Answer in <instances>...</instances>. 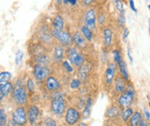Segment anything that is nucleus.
Returning a JSON list of instances; mask_svg holds the SVG:
<instances>
[{"label":"nucleus","instance_id":"obj_36","mask_svg":"<svg viewBox=\"0 0 150 126\" xmlns=\"http://www.w3.org/2000/svg\"><path fill=\"white\" fill-rule=\"evenodd\" d=\"M6 124V114L3 110H0V126Z\"/></svg>","mask_w":150,"mask_h":126},{"label":"nucleus","instance_id":"obj_15","mask_svg":"<svg viewBox=\"0 0 150 126\" xmlns=\"http://www.w3.org/2000/svg\"><path fill=\"white\" fill-rule=\"evenodd\" d=\"M12 90H13V86L11 83L6 82L0 84V96H2L3 98L8 96Z\"/></svg>","mask_w":150,"mask_h":126},{"label":"nucleus","instance_id":"obj_27","mask_svg":"<svg viewBox=\"0 0 150 126\" xmlns=\"http://www.w3.org/2000/svg\"><path fill=\"white\" fill-rule=\"evenodd\" d=\"M132 114H133V110L131 108H127L122 112V119L123 121H127L132 116Z\"/></svg>","mask_w":150,"mask_h":126},{"label":"nucleus","instance_id":"obj_31","mask_svg":"<svg viewBox=\"0 0 150 126\" xmlns=\"http://www.w3.org/2000/svg\"><path fill=\"white\" fill-rule=\"evenodd\" d=\"M22 59H23V52H22V51L18 50V52L16 54V60H15L16 64H18V65L21 64L22 62Z\"/></svg>","mask_w":150,"mask_h":126},{"label":"nucleus","instance_id":"obj_42","mask_svg":"<svg viewBox=\"0 0 150 126\" xmlns=\"http://www.w3.org/2000/svg\"><path fill=\"white\" fill-rule=\"evenodd\" d=\"M144 112H145V115H146V118L147 119V120L150 122V113H149V111L146 110V109H145L144 110Z\"/></svg>","mask_w":150,"mask_h":126},{"label":"nucleus","instance_id":"obj_38","mask_svg":"<svg viewBox=\"0 0 150 126\" xmlns=\"http://www.w3.org/2000/svg\"><path fill=\"white\" fill-rule=\"evenodd\" d=\"M45 125H46V126H56V123H55V122L53 120V119L48 118L46 120V122H45Z\"/></svg>","mask_w":150,"mask_h":126},{"label":"nucleus","instance_id":"obj_43","mask_svg":"<svg viewBox=\"0 0 150 126\" xmlns=\"http://www.w3.org/2000/svg\"><path fill=\"white\" fill-rule=\"evenodd\" d=\"M127 55H128V57H129V60H130V62L133 63V58H132V55H131V51H130V48L128 49Z\"/></svg>","mask_w":150,"mask_h":126},{"label":"nucleus","instance_id":"obj_23","mask_svg":"<svg viewBox=\"0 0 150 126\" xmlns=\"http://www.w3.org/2000/svg\"><path fill=\"white\" fill-rule=\"evenodd\" d=\"M140 122H141V114L139 112H134V114H132L131 121H130L131 126H137Z\"/></svg>","mask_w":150,"mask_h":126},{"label":"nucleus","instance_id":"obj_6","mask_svg":"<svg viewBox=\"0 0 150 126\" xmlns=\"http://www.w3.org/2000/svg\"><path fill=\"white\" fill-rule=\"evenodd\" d=\"M96 12L95 9L93 8H89L86 11L84 16V25L88 27L89 30H95L96 28Z\"/></svg>","mask_w":150,"mask_h":126},{"label":"nucleus","instance_id":"obj_44","mask_svg":"<svg viewBox=\"0 0 150 126\" xmlns=\"http://www.w3.org/2000/svg\"><path fill=\"white\" fill-rule=\"evenodd\" d=\"M8 126H18L14 121H13V120H11L9 122H8Z\"/></svg>","mask_w":150,"mask_h":126},{"label":"nucleus","instance_id":"obj_30","mask_svg":"<svg viewBox=\"0 0 150 126\" xmlns=\"http://www.w3.org/2000/svg\"><path fill=\"white\" fill-rule=\"evenodd\" d=\"M118 25L120 27H123L125 25V12H121L118 17Z\"/></svg>","mask_w":150,"mask_h":126},{"label":"nucleus","instance_id":"obj_10","mask_svg":"<svg viewBox=\"0 0 150 126\" xmlns=\"http://www.w3.org/2000/svg\"><path fill=\"white\" fill-rule=\"evenodd\" d=\"M60 87H61L60 82L58 81V79H56L54 76H49L47 77L46 80H45V88H47L48 91H51V92L57 91L60 88Z\"/></svg>","mask_w":150,"mask_h":126},{"label":"nucleus","instance_id":"obj_34","mask_svg":"<svg viewBox=\"0 0 150 126\" xmlns=\"http://www.w3.org/2000/svg\"><path fill=\"white\" fill-rule=\"evenodd\" d=\"M27 88L29 89L30 92H34L35 90V85L32 79H28L27 81Z\"/></svg>","mask_w":150,"mask_h":126},{"label":"nucleus","instance_id":"obj_5","mask_svg":"<svg viewBox=\"0 0 150 126\" xmlns=\"http://www.w3.org/2000/svg\"><path fill=\"white\" fill-rule=\"evenodd\" d=\"M51 109L54 114H62L64 111V109H66V101H64V98L60 95L54 96L51 103Z\"/></svg>","mask_w":150,"mask_h":126},{"label":"nucleus","instance_id":"obj_48","mask_svg":"<svg viewBox=\"0 0 150 126\" xmlns=\"http://www.w3.org/2000/svg\"><path fill=\"white\" fill-rule=\"evenodd\" d=\"M2 99H3V97H2V96H0V101H1Z\"/></svg>","mask_w":150,"mask_h":126},{"label":"nucleus","instance_id":"obj_54","mask_svg":"<svg viewBox=\"0 0 150 126\" xmlns=\"http://www.w3.org/2000/svg\"><path fill=\"white\" fill-rule=\"evenodd\" d=\"M146 1H147V0H146Z\"/></svg>","mask_w":150,"mask_h":126},{"label":"nucleus","instance_id":"obj_11","mask_svg":"<svg viewBox=\"0 0 150 126\" xmlns=\"http://www.w3.org/2000/svg\"><path fill=\"white\" fill-rule=\"evenodd\" d=\"M116 73V66L113 63H110L105 72V81L108 85H110L113 82V79L115 77Z\"/></svg>","mask_w":150,"mask_h":126},{"label":"nucleus","instance_id":"obj_26","mask_svg":"<svg viewBox=\"0 0 150 126\" xmlns=\"http://www.w3.org/2000/svg\"><path fill=\"white\" fill-rule=\"evenodd\" d=\"M84 63H85V58H84L83 55H81L80 52H79V55H78L76 56V58L75 59V62H74L73 65H75V66H76V67L79 68Z\"/></svg>","mask_w":150,"mask_h":126},{"label":"nucleus","instance_id":"obj_1","mask_svg":"<svg viewBox=\"0 0 150 126\" xmlns=\"http://www.w3.org/2000/svg\"><path fill=\"white\" fill-rule=\"evenodd\" d=\"M51 33H52V35H53L54 39L57 40L63 47L68 48L72 45V43H73L72 33H71L69 30H64V29L62 30H58L52 28Z\"/></svg>","mask_w":150,"mask_h":126},{"label":"nucleus","instance_id":"obj_20","mask_svg":"<svg viewBox=\"0 0 150 126\" xmlns=\"http://www.w3.org/2000/svg\"><path fill=\"white\" fill-rule=\"evenodd\" d=\"M80 32L82 33V35L85 37V39L87 40V41H91L93 38V33H92V30H89L88 27H86L85 25L81 26L80 28Z\"/></svg>","mask_w":150,"mask_h":126},{"label":"nucleus","instance_id":"obj_50","mask_svg":"<svg viewBox=\"0 0 150 126\" xmlns=\"http://www.w3.org/2000/svg\"><path fill=\"white\" fill-rule=\"evenodd\" d=\"M112 1H113V2H115V1H116V0H112Z\"/></svg>","mask_w":150,"mask_h":126},{"label":"nucleus","instance_id":"obj_33","mask_svg":"<svg viewBox=\"0 0 150 126\" xmlns=\"http://www.w3.org/2000/svg\"><path fill=\"white\" fill-rule=\"evenodd\" d=\"M62 64H63V67H64V69L66 70L67 73H72L73 72V67L71 66V64L67 62V61H64L63 63H62Z\"/></svg>","mask_w":150,"mask_h":126},{"label":"nucleus","instance_id":"obj_35","mask_svg":"<svg viewBox=\"0 0 150 126\" xmlns=\"http://www.w3.org/2000/svg\"><path fill=\"white\" fill-rule=\"evenodd\" d=\"M96 21L100 25L104 24V22H105V16H104L103 13H100V14L98 15V17L96 18Z\"/></svg>","mask_w":150,"mask_h":126},{"label":"nucleus","instance_id":"obj_4","mask_svg":"<svg viewBox=\"0 0 150 126\" xmlns=\"http://www.w3.org/2000/svg\"><path fill=\"white\" fill-rule=\"evenodd\" d=\"M134 98V91L132 88H125V90L122 92L121 97L119 98V104L122 108H128L132 104Z\"/></svg>","mask_w":150,"mask_h":126},{"label":"nucleus","instance_id":"obj_3","mask_svg":"<svg viewBox=\"0 0 150 126\" xmlns=\"http://www.w3.org/2000/svg\"><path fill=\"white\" fill-rule=\"evenodd\" d=\"M51 70L46 64H37L34 66L33 69V75L37 81L43 82L47 79V77L50 76Z\"/></svg>","mask_w":150,"mask_h":126},{"label":"nucleus","instance_id":"obj_37","mask_svg":"<svg viewBox=\"0 0 150 126\" xmlns=\"http://www.w3.org/2000/svg\"><path fill=\"white\" fill-rule=\"evenodd\" d=\"M81 3L83 6H88L90 5H92L93 3H95L97 0H80Z\"/></svg>","mask_w":150,"mask_h":126},{"label":"nucleus","instance_id":"obj_12","mask_svg":"<svg viewBox=\"0 0 150 126\" xmlns=\"http://www.w3.org/2000/svg\"><path fill=\"white\" fill-rule=\"evenodd\" d=\"M52 24H53V28L58 30H62L64 29V25H66V21L62 15L56 14L54 16L53 21H52Z\"/></svg>","mask_w":150,"mask_h":126},{"label":"nucleus","instance_id":"obj_17","mask_svg":"<svg viewBox=\"0 0 150 126\" xmlns=\"http://www.w3.org/2000/svg\"><path fill=\"white\" fill-rule=\"evenodd\" d=\"M115 90L117 93H122L125 90V83L121 76L115 79Z\"/></svg>","mask_w":150,"mask_h":126},{"label":"nucleus","instance_id":"obj_22","mask_svg":"<svg viewBox=\"0 0 150 126\" xmlns=\"http://www.w3.org/2000/svg\"><path fill=\"white\" fill-rule=\"evenodd\" d=\"M119 114H120V110H119V108L115 107V106H112V107L109 108L107 110V116L110 118H116Z\"/></svg>","mask_w":150,"mask_h":126},{"label":"nucleus","instance_id":"obj_45","mask_svg":"<svg viewBox=\"0 0 150 126\" xmlns=\"http://www.w3.org/2000/svg\"><path fill=\"white\" fill-rule=\"evenodd\" d=\"M139 126H147V125H146V123L144 121H141V122H139Z\"/></svg>","mask_w":150,"mask_h":126},{"label":"nucleus","instance_id":"obj_41","mask_svg":"<svg viewBox=\"0 0 150 126\" xmlns=\"http://www.w3.org/2000/svg\"><path fill=\"white\" fill-rule=\"evenodd\" d=\"M77 4V0H68V5L71 6H75Z\"/></svg>","mask_w":150,"mask_h":126},{"label":"nucleus","instance_id":"obj_51","mask_svg":"<svg viewBox=\"0 0 150 126\" xmlns=\"http://www.w3.org/2000/svg\"><path fill=\"white\" fill-rule=\"evenodd\" d=\"M99 1H103V0H99Z\"/></svg>","mask_w":150,"mask_h":126},{"label":"nucleus","instance_id":"obj_52","mask_svg":"<svg viewBox=\"0 0 150 126\" xmlns=\"http://www.w3.org/2000/svg\"><path fill=\"white\" fill-rule=\"evenodd\" d=\"M149 107H150V101H149Z\"/></svg>","mask_w":150,"mask_h":126},{"label":"nucleus","instance_id":"obj_28","mask_svg":"<svg viewBox=\"0 0 150 126\" xmlns=\"http://www.w3.org/2000/svg\"><path fill=\"white\" fill-rule=\"evenodd\" d=\"M115 3V8L120 13L121 12H125V5H123L122 0H116L114 2Z\"/></svg>","mask_w":150,"mask_h":126},{"label":"nucleus","instance_id":"obj_49","mask_svg":"<svg viewBox=\"0 0 150 126\" xmlns=\"http://www.w3.org/2000/svg\"><path fill=\"white\" fill-rule=\"evenodd\" d=\"M148 8H149V10H150V5H148Z\"/></svg>","mask_w":150,"mask_h":126},{"label":"nucleus","instance_id":"obj_25","mask_svg":"<svg viewBox=\"0 0 150 126\" xmlns=\"http://www.w3.org/2000/svg\"><path fill=\"white\" fill-rule=\"evenodd\" d=\"M12 77V75L9 72H2L0 73V84L1 83H6L9 81Z\"/></svg>","mask_w":150,"mask_h":126},{"label":"nucleus","instance_id":"obj_24","mask_svg":"<svg viewBox=\"0 0 150 126\" xmlns=\"http://www.w3.org/2000/svg\"><path fill=\"white\" fill-rule=\"evenodd\" d=\"M90 109H91V98H88L87 103H86V107L83 111V119H88V116L90 115Z\"/></svg>","mask_w":150,"mask_h":126},{"label":"nucleus","instance_id":"obj_21","mask_svg":"<svg viewBox=\"0 0 150 126\" xmlns=\"http://www.w3.org/2000/svg\"><path fill=\"white\" fill-rule=\"evenodd\" d=\"M119 68H120V72L122 74V76L123 77V79L125 80H128L129 78V74H128V70H127V66L125 61H122L120 64H119Z\"/></svg>","mask_w":150,"mask_h":126},{"label":"nucleus","instance_id":"obj_29","mask_svg":"<svg viewBox=\"0 0 150 126\" xmlns=\"http://www.w3.org/2000/svg\"><path fill=\"white\" fill-rule=\"evenodd\" d=\"M113 55H114V61L117 64H120L122 62V55L120 54V52L119 51H114L113 52Z\"/></svg>","mask_w":150,"mask_h":126},{"label":"nucleus","instance_id":"obj_19","mask_svg":"<svg viewBox=\"0 0 150 126\" xmlns=\"http://www.w3.org/2000/svg\"><path fill=\"white\" fill-rule=\"evenodd\" d=\"M89 69H90L89 64H85V63L79 67V76L82 81H84L85 79H86V77L88 76V73L89 72Z\"/></svg>","mask_w":150,"mask_h":126},{"label":"nucleus","instance_id":"obj_18","mask_svg":"<svg viewBox=\"0 0 150 126\" xmlns=\"http://www.w3.org/2000/svg\"><path fill=\"white\" fill-rule=\"evenodd\" d=\"M79 55V51L77 50L76 47H72V48H69L68 52H67V55H68V60L69 62L74 64L75 62V59L76 58V56Z\"/></svg>","mask_w":150,"mask_h":126},{"label":"nucleus","instance_id":"obj_40","mask_svg":"<svg viewBox=\"0 0 150 126\" xmlns=\"http://www.w3.org/2000/svg\"><path fill=\"white\" fill-rule=\"evenodd\" d=\"M128 35H129V30L127 28H125V30H123V33H122V38H123V40H126L127 37H128Z\"/></svg>","mask_w":150,"mask_h":126},{"label":"nucleus","instance_id":"obj_46","mask_svg":"<svg viewBox=\"0 0 150 126\" xmlns=\"http://www.w3.org/2000/svg\"><path fill=\"white\" fill-rule=\"evenodd\" d=\"M148 30H149V35H150V18L148 19Z\"/></svg>","mask_w":150,"mask_h":126},{"label":"nucleus","instance_id":"obj_16","mask_svg":"<svg viewBox=\"0 0 150 126\" xmlns=\"http://www.w3.org/2000/svg\"><path fill=\"white\" fill-rule=\"evenodd\" d=\"M103 37H104V44H105L106 47H109L112 44V30L110 28L104 29Z\"/></svg>","mask_w":150,"mask_h":126},{"label":"nucleus","instance_id":"obj_8","mask_svg":"<svg viewBox=\"0 0 150 126\" xmlns=\"http://www.w3.org/2000/svg\"><path fill=\"white\" fill-rule=\"evenodd\" d=\"M80 119V114L76 109L74 108H69L67 114H66V122L69 125H74L78 122Z\"/></svg>","mask_w":150,"mask_h":126},{"label":"nucleus","instance_id":"obj_32","mask_svg":"<svg viewBox=\"0 0 150 126\" xmlns=\"http://www.w3.org/2000/svg\"><path fill=\"white\" fill-rule=\"evenodd\" d=\"M80 84H81V82L79 79H73L70 83V88L73 89H77L80 87Z\"/></svg>","mask_w":150,"mask_h":126},{"label":"nucleus","instance_id":"obj_13","mask_svg":"<svg viewBox=\"0 0 150 126\" xmlns=\"http://www.w3.org/2000/svg\"><path fill=\"white\" fill-rule=\"evenodd\" d=\"M64 47L59 43L56 44L54 46V62H61L64 59Z\"/></svg>","mask_w":150,"mask_h":126},{"label":"nucleus","instance_id":"obj_53","mask_svg":"<svg viewBox=\"0 0 150 126\" xmlns=\"http://www.w3.org/2000/svg\"><path fill=\"white\" fill-rule=\"evenodd\" d=\"M58 126H62V125H58Z\"/></svg>","mask_w":150,"mask_h":126},{"label":"nucleus","instance_id":"obj_47","mask_svg":"<svg viewBox=\"0 0 150 126\" xmlns=\"http://www.w3.org/2000/svg\"><path fill=\"white\" fill-rule=\"evenodd\" d=\"M78 126H87V124L86 123H80Z\"/></svg>","mask_w":150,"mask_h":126},{"label":"nucleus","instance_id":"obj_2","mask_svg":"<svg viewBox=\"0 0 150 126\" xmlns=\"http://www.w3.org/2000/svg\"><path fill=\"white\" fill-rule=\"evenodd\" d=\"M13 98H14L15 101L18 105H24L27 102L28 99V94L27 90L25 87L21 83H17L16 86L13 88Z\"/></svg>","mask_w":150,"mask_h":126},{"label":"nucleus","instance_id":"obj_39","mask_svg":"<svg viewBox=\"0 0 150 126\" xmlns=\"http://www.w3.org/2000/svg\"><path fill=\"white\" fill-rule=\"evenodd\" d=\"M128 1H129V5H130V8H131V9H132L134 13H137V9L135 8L134 1V0H128Z\"/></svg>","mask_w":150,"mask_h":126},{"label":"nucleus","instance_id":"obj_9","mask_svg":"<svg viewBox=\"0 0 150 126\" xmlns=\"http://www.w3.org/2000/svg\"><path fill=\"white\" fill-rule=\"evenodd\" d=\"M73 43H75L76 48H85L87 46V40L82 35V33L78 30H76L72 33Z\"/></svg>","mask_w":150,"mask_h":126},{"label":"nucleus","instance_id":"obj_7","mask_svg":"<svg viewBox=\"0 0 150 126\" xmlns=\"http://www.w3.org/2000/svg\"><path fill=\"white\" fill-rule=\"evenodd\" d=\"M13 121H14L18 126L24 125L27 122V115H26V111L23 107L17 108L14 112H13Z\"/></svg>","mask_w":150,"mask_h":126},{"label":"nucleus","instance_id":"obj_14","mask_svg":"<svg viewBox=\"0 0 150 126\" xmlns=\"http://www.w3.org/2000/svg\"><path fill=\"white\" fill-rule=\"evenodd\" d=\"M38 116H39V109L34 105L30 106L28 110V118L31 124H33L37 121Z\"/></svg>","mask_w":150,"mask_h":126}]
</instances>
